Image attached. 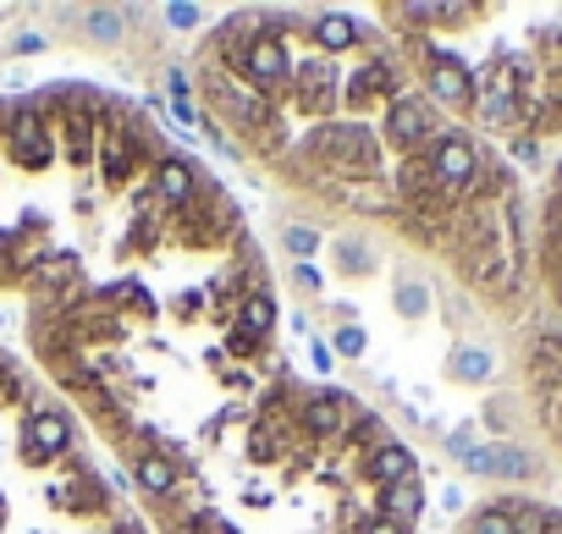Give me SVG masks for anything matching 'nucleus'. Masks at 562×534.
I'll use <instances>...</instances> for the list:
<instances>
[{"label": "nucleus", "instance_id": "f257e3e1", "mask_svg": "<svg viewBox=\"0 0 562 534\" xmlns=\"http://www.w3.org/2000/svg\"><path fill=\"white\" fill-rule=\"evenodd\" d=\"M0 298L149 534H199L348 402L293 359L232 188L83 78L0 94Z\"/></svg>", "mask_w": 562, "mask_h": 534}, {"label": "nucleus", "instance_id": "f03ea898", "mask_svg": "<svg viewBox=\"0 0 562 534\" xmlns=\"http://www.w3.org/2000/svg\"><path fill=\"white\" fill-rule=\"evenodd\" d=\"M210 138L326 231L430 259L507 309L524 220L507 166L441 116L375 18L337 7H237L188 50Z\"/></svg>", "mask_w": 562, "mask_h": 534}, {"label": "nucleus", "instance_id": "7ed1b4c3", "mask_svg": "<svg viewBox=\"0 0 562 534\" xmlns=\"http://www.w3.org/2000/svg\"><path fill=\"white\" fill-rule=\"evenodd\" d=\"M425 100L485 144L518 155L562 127V12L524 18L496 7H375L370 12Z\"/></svg>", "mask_w": 562, "mask_h": 534}, {"label": "nucleus", "instance_id": "20e7f679", "mask_svg": "<svg viewBox=\"0 0 562 534\" xmlns=\"http://www.w3.org/2000/svg\"><path fill=\"white\" fill-rule=\"evenodd\" d=\"M0 534H149L78 413L0 348Z\"/></svg>", "mask_w": 562, "mask_h": 534}, {"label": "nucleus", "instance_id": "39448f33", "mask_svg": "<svg viewBox=\"0 0 562 534\" xmlns=\"http://www.w3.org/2000/svg\"><path fill=\"white\" fill-rule=\"evenodd\" d=\"M452 534H562V512L513 496V501H485V507H474Z\"/></svg>", "mask_w": 562, "mask_h": 534}]
</instances>
